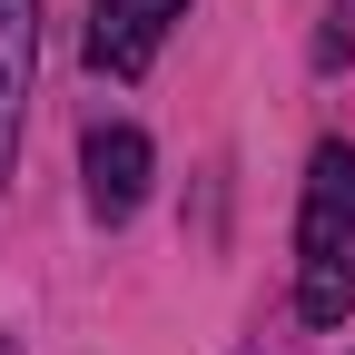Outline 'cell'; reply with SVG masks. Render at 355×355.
Masks as SVG:
<instances>
[{"label": "cell", "mask_w": 355, "mask_h": 355, "mask_svg": "<svg viewBox=\"0 0 355 355\" xmlns=\"http://www.w3.org/2000/svg\"><path fill=\"white\" fill-rule=\"evenodd\" d=\"M178 20H188V0H99V10H89V69L139 79Z\"/></svg>", "instance_id": "2"}, {"label": "cell", "mask_w": 355, "mask_h": 355, "mask_svg": "<svg viewBox=\"0 0 355 355\" xmlns=\"http://www.w3.org/2000/svg\"><path fill=\"white\" fill-rule=\"evenodd\" d=\"M345 50H355V0H336V20H326V40H316V60H326V69H336V60H345Z\"/></svg>", "instance_id": "5"}, {"label": "cell", "mask_w": 355, "mask_h": 355, "mask_svg": "<svg viewBox=\"0 0 355 355\" xmlns=\"http://www.w3.org/2000/svg\"><path fill=\"white\" fill-rule=\"evenodd\" d=\"M30 79H40V0H0V178L20 168Z\"/></svg>", "instance_id": "4"}, {"label": "cell", "mask_w": 355, "mask_h": 355, "mask_svg": "<svg viewBox=\"0 0 355 355\" xmlns=\"http://www.w3.org/2000/svg\"><path fill=\"white\" fill-rule=\"evenodd\" d=\"M296 306L306 326H336L355 306V158L326 139L306 168V217H296Z\"/></svg>", "instance_id": "1"}, {"label": "cell", "mask_w": 355, "mask_h": 355, "mask_svg": "<svg viewBox=\"0 0 355 355\" xmlns=\"http://www.w3.org/2000/svg\"><path fill=\"white\" fill-rule=\"evenodd\" d=\"M79 178H89V217H99V227H128L139 198H148V139L139 128H89Z\"/></svg>", "instance_id": "3"}]
</instances>
